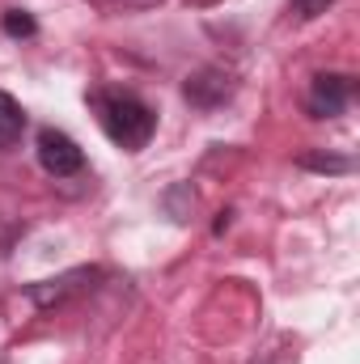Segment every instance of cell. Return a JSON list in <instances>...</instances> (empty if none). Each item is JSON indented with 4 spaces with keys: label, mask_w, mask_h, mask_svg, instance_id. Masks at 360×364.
Here are the masks:
<instances>
[{
    "label": "cell",
    "mask_w": 360,
    "mask_h": 364,
    "mask_svg": "<svg viewBox=\"0 0 360 364\" xmlns=\"http://www.w3.org/2000/svg\"><path fill=\"white\" fill-rule=\"evenodd\" d=\"M90 110L97 114V127L123 149V153H140L153 132H157V114L144 97H136L132 90H93Z\"/></svg>",
    "instance_id": "obj_1"
},
{
    "label": "cell",
    "mask_w": 360,
    "mask_h": 364,
    "mask_svg": "<svg viewBox=\"0 0 360 364\" xmlns=\"http://www.w3.org/2000/svg\"><path fill=\"white\" fill-rule=\"evenodd\" d=\"M356 97V81L348 73H318L305 93V110L314 119H339Z\"/></svg>",
    "instance_id": "obj_2"
},
{
    "label": "cell",
    "mask_w": 360,
    "mask_h": 364,
    "mask_svg": "<svg viewBox=\"0 0 360 364\" xmlns=\"http://www.w3.org/2000/svg\"><path fill=\"white\" fill-rule=\"evenodd\" d=\"M38 166H43L51 178H73V174L85 170V153H81V144H77L68 132L43 127V132H38Z\"/></svg>",
    "instance_id": "obj_3"
},
{
    "label": "cell",
    "mask_w": 360,
    "mask_h": 364,
    "mask_svg": "<svg viewBox=\"0 0 360 364\" xmlns=\"http://www.w3.org/2000/svg\"><path fill=\"white\" fill-rule=\"evenodd\" d=\"M97 279H102V267H77V272H64V275H55V279L30 284V288H26V301L38 305V309H51V305H64V301L90 292Z\"/></svg>",
    "instance_id": "obj_4"
},
{
    "label": "cell",
    "mask_w": 360,
    "mask_h": 364,
    "mask_svg": "<svg viewBox=\"0 0 360 364\" xmlns=\"http://www.w3.org/2000/svg\"><path fill=\"white\" fill-rule=\"evenodd\" d=\"M182 93H186L191 106L212 110V106H221V102L233 97V73H225V68H199L195 77H186Z\"/></svg>",
    "instance_id": "obj_5"
},
{
    "label": "cell",
    "mask_w": 360,
    "mask_h": 364,
    "mask_svg": "<svg viewBox=\"0 0 360 364\" xmlns=\"http://www.w3.org/2000/svg\"><path fill=\"white\" fill-rule=\"evenodd\" d=\"M21 132H26V110L17 106V97H13V93L0 90V153H4V149H13V144L21 140Z\"/></svg>",
    "instance_id": "obj_6"
},
{
    "label": "cell",
    "mask_w": 360,
    "mask_h": 364,
    "mask_svg": "<svg viewBox=\"0 0 360 364\" xmlns=\"http://www.w3.org/2000/svg\"><path fill=\"white\" fill-rule=\"evenodd\" d=\"M297 166L301 170H318V174H348L356 161L352 157H331V153H301Z\"/></svg>",
    "instance_id": "obj_7"
},
{
    "label": "cell",
    "mask_w": 360,
    "mask_h": 364,
    "mask_svg": "<svg viewBox=\"0 0 360 364\" xmlns=\"http://www.w3.org/2000/svg\"><path fill=\"white\" fill-rule=\"evenodd\" d=\"M4 34L30 38V34H38V26H34V17H30L26 9H9V13H4Z\"/></svg>",
    "instance_id": "obj_8"
},
{
    "label": "cell",
    "mask_w": 360,
    "mask_h": 364,
    "mask_svg": "<svg viewBox=\"0 0 360 364\" xmlns=\"http://www.w3.org/2000/svg\"><path fill=\"white\" fill-rule=\"evenodd\" d=\"M97 9H110V13H140V9H157L162 0H90Z\"/></svg>",
    "instance_id": "obj_9"
},
{
    "label": "cell",
    "mask_w": 360,
    "mask_h": 364,
    "mask_svg": "<svg viewBox=\"0 0 360 364\" xmlns=\"http://www.w3.org/2000/svg\"><path fill=\"white\" fill-rule=\"evenodd\" d=\"M331 4H335V0H292L297 17H305V21H309V17H322V13H327Z\"/></svg>",
    "instance_id": "obj_10"
},
{
    "label": "cell",
    "mask_w": 360,
    "mask_h": 364,
    "mask_svg": "<svg viewBox=\"0 0 360 364\" xmlns=\"http://www.w3.org/2000/svg\"><path fill=\"white\" fill-rule=\"evenodd\" d=\"M208 4H212V0H208Z\"/></svg>",
    "instance_id": "obj_11"
}]
</instances>
